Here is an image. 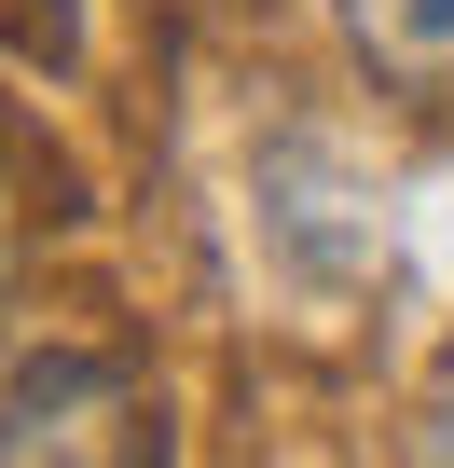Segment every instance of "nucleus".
<instances>
[{
	"mask_svg": "<svg viewBox=\"0 0 454 468\" xmlns=\"http://www.w3.org/2000/svg\"><path fill=\"white\" fill-rule=\"evenodd\" d=\"M0 468H165V413L124 358L42 345L0 372Z\"/></svg>",
	"mask_w": 454,
	"mask_h": 468,
	"instance_id": "1",
	"label": "nucleus"
},
{
	"mask_svg": "<svg viewBox=\"0 0 454 468\" xmlns=\"http://www.w3.org/2000/svg\"><path fill=\"white\" fill-rule=\"evenodd\" d=\"M344 42L399 97H454V0H344Z\"/></svg>",
	"mask_w": 454,
	"mask_h": 468,
	"instance_id": "2",
	"label": "nucleus"
},
{
	"mask_svg": "<svg viewBox=\"0 0 454 468\" xmlns=\"http://www.w3.org/2000/svg\"><path fill=\"white\" fill-rule=\"evenodd\" d=\"M427 454H440V468H454V386H440V413H427Z\"/></svg>",
	"mask_w": 454,
	"mask_h": 468,
	"instance_id": "3",
	"label": "nucleus"
}]
</instances>
